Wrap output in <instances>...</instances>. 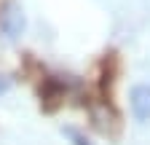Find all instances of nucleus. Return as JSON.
<instances>
[{
    "label": "nucleus",
    "mask_w": 150,
    "mask_h": 145,
    "mask_svg": "<svg viewBox=\"0 0 150 145\" xmlns=\"http://www.w3.org/2000/svg\"><path fill=\"white\" fill-rule=\"evenodd\" d=\"M0 30H3L6 38H19V35H22V30H24V14H22L19 6L8 3L3 8V14H0Z\"/></svg>",
    "instance_id": "obj_2"
},
{
    "label": "nucleus",
    "mask_w": 150,
    "mask_h": 145,
    "mask_svg": "<svg viewBox=\"0 0 150 145\" xmlns=\"http://www.w3.org/2000/svg\"><path fill=\"white\" fill-rule=\"evenodd\" d=\"M129 107H131V116L139 124L150 121V83H137L131 86L129 92Z\"/></svg>",
    "instance_id": "obj_1"
},
{
    "label": "nucleus",
    "mask_w": 150,
    "mask_h": 145,
    "mask_svg": "<svg viewBox=\"0 0 150 145\" xmlns=\"http://www.w3.org/2000/svg\"><path fill=\"white\" fill-rule=\"evenodd\" d=\"M8 89H11V78L8 75H0V97H3Z\"/></svg>",
    "instance_id": "obj_4"
},
{
    "label": "nucleus",
    "mask_w": 150,
    "mask_h": 145,
    "mask_svg": "<svg viewBox=\"0 0 150 145\" xmlns=\"http://www.w3.org/2000/svg\"><path fill=\"white\" fill-rule=\"evenodd\" d=\"M64 134L72 140V145H91V142H88V140H86V137H83L78 129H70V126H67V129H64Z\"/></svg>",
    "instance_id": "obj_3"
}]
</instances>
